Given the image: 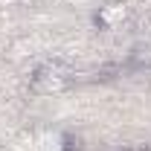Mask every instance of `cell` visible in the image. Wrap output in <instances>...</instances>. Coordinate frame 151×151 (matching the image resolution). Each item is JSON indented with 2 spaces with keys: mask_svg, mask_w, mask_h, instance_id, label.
I'll return each instance as SVG.
<instances>
[{
  "mask_svg": "<svg viewBox=\"0 0 151 151\" xmlns=\"http://www.w3.org/2000/svg\"><path fill=\"white\" fill-rule=\"evenodd\" d=\"M76 81V73L70 64L64 61H47L32 70L29 76V90L38 96H52V93H64L70 90V84Z\"/></svg>",
  "mask_w": 151,
  "mask_h": 151,
  "instance_id": "1",
  "label": "cell"
},
{
  "mask_svg": "<svg viewBox=\"0 0 151 151\" xmlns=\"http://www.w3.org/2000/svg\"><path fill=\"white\" fill-rule=\"evenodd\" d=\"M128 18H131V9H128L125 0H108V3H102L96 9L93 23L102 26V29H116V26H122Z\"/></svg>",
  "mask_w": 151,
  "mask_h": 151,
  "instance_id": "2",
  "label": "cell"
},
{
  "mask_svg": "<svg viewBox=\"0 0 151 151\" xmlns=\"http://www.w3.org/2000/svg\"><path fill=\"white\" fill-rule=\"evenodd\" d=\"M6 55L12 58V61H23L26 55H32V44L26 41V38H15L12 44H9V52Z\"/></svg>",
  "mask_w": 151,
  "mask_h": 151,
  "instance_id": "3",
  "label": "cell"
},
{
  "mask_svg": "<svg viewBox=\"0 0 151 151\" xmlns=\"http://www.w3.org/2000/svg\"><path fill=\"white\" fill-rule=\"evenodd\" d=\"M20 0H0V6H18Z\"/></svg>",
  "mask_w": 151,
  "mask_h": 151,
  "instance_id": "4",
  "label": "cell"
},
{
  "mask_svg": "<svg viewBox=\"0 0 151 151\" xmlns=\"http://www.w3.org/2000/svg\"><path fill=\"white\" fill-rule=\"evenodd\" d=\"M128 151H148V148H128Z\"/></svg>",
  "mask_w": 151,
  "mask_h": 151,
  "instance_id": "5",
  "label": "cell"
}]
</instances>
